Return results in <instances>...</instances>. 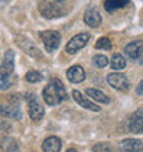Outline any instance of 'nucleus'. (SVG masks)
<instances>
[{"instance_id": "12", "label": "nucleus", "mask_w": 143, "mask_h": 152, "mask_svg": "<svg viewBox=\"0 0 143 152\" xmlns=\"http://www.w3.org/2000/svg\"><path fill=\"white\" fill-rule=\"evenodd\" d=\"M0 116L8 119H21V109L17 102L8 105H0Z\"/></svg>"}, {"instance_id": "22", "label": "nucleus", "mask_w": 143, "mask_h": 152, "mask_svg": "<svg viewBox=\"0 0 143 152\" xmlns=\"http://www.w3.org/2000/svg\"><path fill=\"white\" fill-rule=\"evenodd\" d=\"M95 47L98 48V50H111V42L109 37H100V39H98V42H96Z\"/></svg>"}, {"instance_id": "17", "label": "nucleus", "mask_w": 143, "mask_h": 152, "mask_svg": "<svg viewBox=\"0 0 143 152\" xmlns=\"http://www.w3.org/2000/svg\"><path fill=\"white\" fill-rule=\"evenodd\" d=\"M128 4H129V0H105L103 7L105 11H107L109 14H113L117 10L127 7Z\"/></svg>"}, {"instance_id": "3", "label": "nucleus", "mask_w": 143, "mask_h": 152, "mask_svg": "<svg viewBox=\"0 0 143 152\" xmlns=\"http://www.w3.org/2000/svg\"><path fill=\"white\" fill-rule=\"evenodd\" d=\"M26 101H28V111H29V116L33 122H39L40 119H43L44 116V108L43 105L39 102L37 97L33 93H28L26 94Z\"/></svg>"}, {"instance_id": "14", "label": "nucleus", "mask_w": 143, "mask_h": 152, "mask_svg": "<svg viewBox=\"0 0 143 152\" xmlns=\"http://www.w3.org/2000/svg\"><path fill=\"white\" fill-rule=\"evenodd\" d=\"M84 22L91 26V28H98L102 22V17H100L99 11L95 8H88L87 11L84 12Z\"/></svg>"}, {"instance_id": "4", "label": "nucleus", "mask_w": 143, "mask_h": 152, "mask_svg": "<svg viewBox=\"0 0 143 152\" xmlns=\"http://www.w3.org/2000/svg\"><path fill=\"white\" fill-rule=\"evenodd\" d=\"M124 53L131 61L136 64H143V40H135L127 44L124 47Z\"/></svg>"}, {"instance_id": "26", "label": "nucleus", "mask_w": 143, "mask_h": 152, "mask_svg": "<svg viewBox=\"0 0 143 152\" xmlns=\"http://www.w3.org/2000/svg\"><path fill=\"white\" fill-rule=\"evenodd\" d=\"M11 132V126L8 123H6V122H1L0 123V134H4V133H8Z\"/></svg>"}, {"instance_id": "21", "label": "nucleus", "mask_w": 143, "mask_h": 152, "mask_svg": "<svg viewBox=\"0 0 143 152\" xmlns=\"http://www.w3.org/2000/svg\"><path fill=\"white\" fill-rule=\"evenodd\" d=\"M92 151L94 152H123L120 149V147L116 148L114 145H111L110 142H99V144L92 147Z\"/></svg>"}, {"instance_id": "28", "label": "nucleus", "mask_w": 143, "mask_h": 152, "mask_svg": "<svg viewBox=\"0 0 143 152\" xmlns=\"http://www.w3.org/2000/svg\"><path fill=\"white\" fill-rule=\"evenodd\" d=\"M66 152H77V151H76L74 148H69V149H68V151H66Z\"/></svg>"}, {"instance_id": "27", "label": "nucleus", "mask_w": 143, "mask_h": 152, "mask_svg": "<svg viewBox=\"0 0 143 152\" xmlns=\"http://www.w3.org/2000/svg\"><path fill=\"white\" fill-rule=\"evenodd\" d=\"M136 94H138V96H143V80L138 84V87H136Z\"/></svg>"}, {"instance_id": "8", "label": "nucleus", "mask_w": 143, "mask_h": 152, "mask_svg": "<svg viewBox=\"0 0 143 152\" xmlns=\"http://www.w3.org/2000/svg\"><path fill=\"white\" fill-rule=\"evenodd\" d=\"M107 83L110 84L113 88L120 90V91H127L129 88V80L123 73H117V72L110 73L107 76Z\"/></svg>"}, {"instance_id": "2", "label": "nucleus", "mask_w": 143, "mask_h": 152, "mask_svg": "<svg viewBox=\"0 0 143 152\" xmlns=\"http://www.w3.org/2000/svg\"><path fill=\"white\" fill-rule=\"evenodd\" d=\"M40 12L44 18L52 20V18H58L62 17L66 12V6L64 1L61 0H52V1H41L39 6Z\"/></svg>"}, {"instance_id": "7", "label": "nucleus", "mask_w": 143, "mask_h": 152, "mask_svg": "<svg viewBox=\"0 0 143 152\" xmlns=\"http://www.w3.org/2000/svg\"><path fill=\"white\" fill-rule=\"evenodd\" d=\"M15 42L18 43V46H20L22 50H24L28 56H30V57H33V58H41V51L39 50V47L36 46L35 43H33L32 40L29 39V37H26V36H17V39H15Z\"/></svg>"}, {"instance_id": "11", "label": "nucleus", "mask_w": 143, "mask_h": 152, "mask_svg": "<svg viewBox=\"0 0 143 152\" xmlns=\"http://www.w3.org/2000/svg\"><path fill=\"white\" fill-rule=\"evenodd\" d=\"M128 127L132 133H136V134L143 133V108H139L131 115Z\"/></svg>"}, {"instance_id": "6", "label": "nucleus", "mask_w": 143, "mask_h": 152, "mask_svg": "<svg viewBox=\"0 0 143 152\" xmlns=\"http://www.w3.org/2000/svg\"><path fill=\"white\" fill-rule=\"evenodd\" d=\"M40 36L43 39V43L46 46V50L48 53L55 51L61 44V35L56 31H44L40 33Z\"/></svg>"}, {"instance_id": "19", "label": "nucleus", "mask_w": 143, "mask_h": 152, "mask_svg": "<svg viewBox=\"0 0 143 152\" xmlns=\"http://www.w3.org/2000/svg\"><path fill=\"white\" fill-rule=\"evenodd\" d=\"M0 148L3 152H20L18 142L11 137H4L3 140L0 141Z\"/></svg>"}, {"instance_id": "23", "label": "nucleus", "mask_w": 143, "mask_h": 152, "mask_svg": "<svg viewBox=\"0 0 143 152\" xmlns=\"http://www.w3.org/2000/svg\"><path fill=\"white\" fill-rule=\"evenodd\" d=\"M25 80L29 82V83H37V82L41 80V75H40L37 71H29V72H26V75H25Z\"/></svg>"}, {"instance_id": "5", "label": "nucleus", "mask_w": 143, "mask_h": 152, "mask_svg": "<svg viewBox=\"0 0 143 152\" xmlns=\"http://www.w3.org/2000/svg\"><path fill=\"white\" fill-rule=\"evenodd\" d=\"M90 37H91V36H90V33H87V32L79 33V35L73 36L68 42L66 47H65L66 53H69V54H76L77 51H80V50H81V48H83L84 46L88 43Z\"/></svg>"}, {"instance_id": "10", "label": "nucleus", "mask_w": 143, "mask_h": 152, "mask_svg": "<svg viewBox=\"0 0 143 152\" xmlns=\"http://www.w3.org/2000/svg\"><path fill=\"white\" fill-rule=\"evenodd\" d=\"M73 98L80 107H83L84 109H88V111H92V112H100V107L99 105H96L95 102H92V101L87 100L85 97H83V94L79 91V90H73Z\"/></svg>"}, {"instance_id": "1", "label": "nucleus", "mask_w": 143, "mask_h": 152, "mask_svg": "<svg viewBox=\"0 0 143 152\" xmlns=\"http://www.w3.org/2000/svg\"><path fill=\"white\" fill-rule=\"evenodd\" d=\"M66 97L68 94H66V88H65L64 83L56 77L50 80V83L43 90V100L50 107H55V105L61 104L64 100H66Z\"/></svg>"}, {"instance_id": "9", "label": "nucleus", "mask_w": 143, "mask_h": 152, "mask_svg": "<svg viewBox=\"0 0 143 152\" xmlns=\"http://www.w3.org/2000/svg\"><path fill=\"white\" fill-rule=\"evenodd\" d=\"M14 51L7 50L3 56V62L0 65V75L3 76H11L14 72Z\"/></svg>"}, {"instance_id": "24", "label": "nucleus", "mask_w": 143, "mask_h": 152, "mask_svg": "<svg viewBox=\"0 0 143 152\" xmlns=\"http://www.w3.org/2000/svg\"><path fill=\"white\" fill-rule=\"evenodd\" d=\"M94 64H95L98 68H106L107 64H109V60H107L106 56L98 54V56L94 57Z\"/></svg>"}, {"instance_id": "16", "label": "nucleus", "mask_w": 143, "mask_h": 152, "mask_svg": "<svg viewBox=\"0 0 143 152\" xmlns=\"http://www.w3.org/2000/svg\"><path fill=\"white\" fill-rule=\"evenodd\" d=\"M62 141L55 136H51L46 138L43 142V152H61Z\"/></svg>"}, {"instance_id": "18", "label": "nucleus", "mask_w": 143, "mask_h": 152, "mask_svg": "<svg viewBox=\"0 0 143 152\" xmlns=\"http://www.w3.org/2000/svg\"><path fill=\"white\" fill-rule=\"evenodd\" d=\"M85 93H87V96L91 97L95 102H102V104H109V102H110V98H109L105 93L98 90V88H87Z\"/></svg>"}, {"instance_id": "13", "label": "nucleus", "mask_w": 143, "mask_h": 152, "mask_svg": "<svg viewBox=\"0 0 143 152\" xmlns=\"http://www.w3.org/2000/svg\"><path fill=\"white\" fill-rule=\"evenodd\" d=\"M120 149L123 152H143V142L136 138H125L120 142Z\"/></svg>"}, {"instance_id": "20", "label": "nucleus", "mask_w": 143, "mask_h": 152, "mask_svg": "<svg viewBox=\"0 0 143 152\" xmlns=\"http://www.w3.org/2000/svg\"><path fill=\"white\" fill-rule=\"evenodd\" d=\"M125 65H127V61H125L124 56H121L118 53L113 54V57H111V60H110V68L113 71H121V69L125 68Z\"/></svg>"}, {"instance_id": "15", "label": "nucleus", "mask_w": 143, "mask_h": 152, "mask_svg": "<svg viewBox=\"0 0 143 152\" xmlns=\"http://www.w3.org/2000/svg\"><path fill=\"white\" fill-rule=\"evenodd\" d=\"M66 76H68V79L70 80L72 83H81L85 79V71L80 65H74V66L68 69Z\"/></svg>"}, {"instance_id": "25", "label": "nucleus", "mask_w": 143, "mask_h": 152, "mask_svg": "<svg viewBox=\"0 0 143 152\" xmlns=\"http://www.w3.org/2000/svg\"><path fill=\"white\" fill-rule=\"evenodd\" d=\"M12 84V77L11 76H3L0 75V90H6Z\"/></svg>"}]
</instances>
